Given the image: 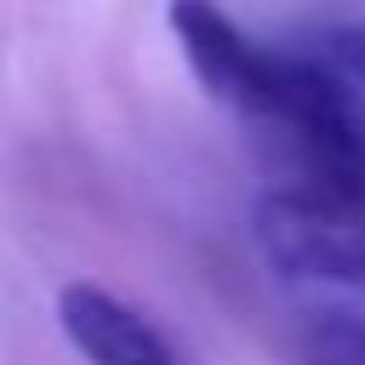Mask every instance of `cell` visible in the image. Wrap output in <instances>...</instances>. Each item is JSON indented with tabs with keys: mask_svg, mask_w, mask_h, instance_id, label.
I'll list each match as a JSON object with an SVG mask.
<instances>
[{
	"mask_svg": "<svg viewBox=\"0 0 365 365\" xmlns=\"http://www.w3.org/2000/svg\"><path fill=\"white\" fill-rule=\"evenodd\" d=\"M251 240L279 279L365 285V188H268L251 211Z\"/></svg>",
	"mask_w": 365,
	"mask_h": 365,
	"instance_id": "6da1fadb",
	"label": "cell"
},
{
	"mask_svg": "<svg viewBox=\"0 0 365 365\" xmlns=\"http://www.w3.org/2000/svg\"><path fill=\"white\" fill-rule=\"evenodd\" d=\"M165 23H171L177 51H182V63H188V74L200 80L205 97H217L240 114H257V120L274 108L279 51L245 40V29L217 0H171Z\"/></svg>",
	"mask_w": 365,
	"mask_h": 365,
	"instance_id": "7a4b0ae2",
	"label": "cell"
},
{
	"mask_svg": "<svg viewBox=\"0 0 365 365\" xmlns=\"http://www.w3.org/2000/svg\"><path fill=\"white\" fill-rule=\"evenodd\" d=\"M57 325L80 348L86 365H177L171 342L131 302H120L103 285H86V279L63 285L57 291Z\"/></svg>",
	"mask_w": 365,
	"mask_h": 365,
	"instance_id": "3957f363",
	"label": "cell"
},
{
	"mask_svg": "<svg viewBox=\"0 0 365 365\" xmlns=\"http://www.w3.org/2000/svg\"><path fill=\"white\" fill-rule=\"evenodd\" d=\"M302 365H365V314L359 308H319L297 336Z\"/></svg>",
	"mask_w": 365,
	"mask_h": 365,
	"instance_id": "277c9868",
	"label": "cell"
},
{
	"mask_svg": "<svg viewBox=\"0 0 365 365\" xmlns=\"http://www.w3.org/2000/svg\"><path fill=\"white\" fill-rule=\"evenodd\" d=\"M336 57H342V68L365 86V23H348V29L336 34Z\"/></svg>",
	"mask_w": 365,
	"mask_h": 365,
	"instance_id": "5b68a950",
	"label": "cell"
}]
</instances>
